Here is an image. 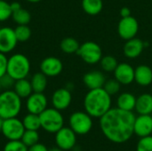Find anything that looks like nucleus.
<instances>
[{
	"instance_id": "nucleus-1",
	"label": "nucleus",
	"mask_w": 152,
	"mask_h": 151,
	"mask_svg": "<svg viewBox=\"0 0 152 151\" xmlns=\"http://www.w3.org/2000/svg\"><path fill=\"white\" fill-rule=\"evenodd\" d=\"M135 115L118 108H111L100 117V127L103 135L111 142L122 144L134 135Z\"/></svg>"
},
{
	"instance_id": "nucleus-2",
	"label": "nucleus",
	"mask_w": 152,
	"mask_h": 151,
	"mask_svg": "<svg viewBox=\"0 0 152 151\" xmlns=\"http://www.w3.org/2000/svg\"><path fill=\"white\" fill-rule=\"evenodd\" d=\"M111 96L103 89L90 90L85 96L84 108L92 117L100 118L111 109Z\"/></svg>"
},
{
	"instance_id": "nucleus-3",
	"label": "nucleus",
	"mask_w": 152,
	"mask_h": 151,
	"mask_svg": "<svg viewBox=\"0 0 152 151\" xmlns=\"http://www.w3.org/2000/svg\"><path fill=\"white\" fill-rule=\"evenodd\" d=\"M21 107V98L13 90H4L0 93V117L3 119L16 117Z\"/></svg>"
},
{
	"instance_id": "nucleus-4",
	"label": "nucleus",
	"mask_w": 152,
	"mask_h": 151,
	"mask_svg": "<svg viewBox=\"0 0 152 151\" xmlns=\"http://www.w3.org/2000/svg\"><path fill=\"white\" fill-rule=\"evenodd\" d=\"M30 71V62L28 57L22 53H14L8 58L7 74L15 81L26 78Z\"/></svg>"
},
{
	"instance_id": "nucleus-5",
	"label": "nucleus",
	"mask_w": 152,
	"mask_h": 151,
	"mask_svg": "<svg viewBox=\"0 0 152 151\" xmlns=\"http://www.w3.org/2000/svg\"><path fill=\"white\" fill-rule=\"evenodd\" d=\"M41 128L49 133H55L64 125V117L60 110L53 108L45 109L39 114Z\"/></svg>"
},
{
	"instance_id": "nucleus-6",
	"label": "nucleus",
	"mask_w": 152,
	"mask_h": 151,
	"mask_svg": "<svg viewBox=\"0 0 152 151\" xmlns=\"http://www.w3.org/2000/svg\"><path fill=\"white\" fill-rule=\"evenodd\" d=\"M69 125L77 135H86L93 127V119L86 111H76L70 115Z\"/></svg>"
},
{
	"instance_id": "nucleus-7",
	"label": "nucleus",
	"mask_w": 152,
	"mask_h": 151,
	"mask_svg": "<svg viewBox=\"0 0 152 151\" xmlns=\"http://www.w3.org/2000/svg\"><path fill=\"white\" fill-rule=\"evenodd\" d=\"M77 53L87 64H95L100 62L101 59L102 58V50L101 46L93 41L83 43Z\"/></svg>"
},
{
	"instance_id": "nucleus-8",
	"label": "nucleus",
	"mask_w": 152,
	"mask_h": 151,
	"mask_svg": "<svg viewBox=\"0 0 152 151\" xmlns=\"http://www.w3.org/2000/svg\"><path fill=\"white\" fill-rule=\"evenodd\" d=\"M25 132L22 120L16 117L4 119L1 133L8 141L20 140Z\"/></svg>"
},
{
	"instance_id": "nucleus-9",
	"label": "nucleus",
	"mask_w": 152,
	"mask_h": 151,
	"mask_svg": "<svg viewBox=\"0 0 152 151\" xmlns=\"http://www.w3.org/2000/svg\"><path fill=\"white\" fill-rule=\"evenodd\" d=\"M56 146L63 151L71 150L77 144V134L70 127L63 126L55 133Z\"/></svg>"
},
{
	"instance_id": "nucleus-10",
	"label": "nucleus",
	"mask_w": 152,
	"mask_h": 151,
	"mask_svg": "<svg viewBox=\"0 0 152 151\" xmlns=\"http://www.w3.org/2000/svg\"><path fill=\"white\" fill-rule=\"evenodd\" d=\"M139 30V24L137 20L131 16L121 18L118 25V32L119 36L124 40H129L135 37Z\"/></svg>"
},
{
	"instance_id": "nucleus-11",
	"label": "nucleus",
	"mask_w": 152,
	"mask_h": 151,
	"mask_svg": "<svg viewBox=\"0 0 152 151\" xmlns=\"http://www.w3.org/2000/svg\"><path fill=\"white\" fill-rule=\"evenodd\" d=\"M48 101L43 93L33 92L26 100V109L28 113L39 115L47 109Z\"/></svg>"
},
{
	"instance_id": "nucleus-12",
	"label": "nucleus",
	"mask_w": 152,
	"mask_h": 151,
	"mask_svg": "<svg viewBox=\"0 0 152 151\" xmlns=\"http://www.w3.org/2000/svg\"><path fill=\"white\" fill-rule=\"evenodd\" d=\"M17 43L18 40L13 28L10 27L0 28V53L6 54L12 52Z\"/></svg>"
},
{
	"instance_id": "nucleus-13",
	"label": "nucleus",
	"mask_w": 152,
	"mask_h": 151,
	"mask_svg": "<svg viewBox=\"0 0 152 151\" xmlns=\"http://www.w3.org/2000/svg\"><path fill=\"white\" fill-rule=\"evenodd\" d=\"M63 69V64L61 61L56 57L50 56L45 58L40 63V71L46 77L59 76Z\"/></svg>"
},
{
	"instance_id": "nucleus-14",
	"label": "nucleus",
	"mask_w": 152,
	"mask_h": 151,
	"mask_svg": "<svg viewBox=\"0 0 152 151\" xmlns=\"http://www.w3.org/2000/svg\"><path fill=\"white\" fill-rule=\"evenodd\" d=\"M72 101L70 90L68 88H59L52 95L53 107L60 111L67 109Z\"/></svg>"
},
{
	"instance_id": "nucleus-15",
	"label": "nucleus",
	"mask_w": 152,
	"mask_h": 151,
	"mask_svg": "<svg viewBox=\"0 0 152 151\" xmlns=\"http://www.w3.org/2000/svg\"><path fill=\"white\" fill-rule=\"evenodd\" d=\"M134 134L140 138L152 134V117L151 115H139L134 124Z\"/></svg>"
},
{
	"instance_id": "nucleus-16",
	"label": "nucleus",
	"mask_w": 152,
	"mask_h": 151,
	"mask_svg": "<svg viewBox=\"0 0 152 151\" xmlns=\"http://www.w3.org/2000/svg\"><path fill=\"white\" fill-rule=\"evenodd\" d=\"M113 73L115 79L121 85H130L134 81V69L128 63H119Z\"/></svg>"
},
{
	"instance_id": "nucleus-17",
	"label": "nucleus",
	"mask_w": 152,
	"mask_h": 151,
	"mask_svg": "<svg viewBox=\"0 0 152 151\" xmlns=\"http://www.w3.org/2000/svg\"><path fill=\"white\" fill-rule=\"evenodd\" d=\"M144 46L145 44L143 41H142L140 38L134 37L126 40L123 47V52L126 57L129 59H135L142 54Z\"/></svg>"
},
{
	"instance_id": "nucleus-18",
	"label": "nucleus",
	"mask_w": 152,
	"mask_h": 151,
	"mask_svg": "<svg viewBox=\"0 0 152 151\" xmlns=\"http://www.w3.org/2000/svg\"><path fill=\"white\" fill-rule=\"evenodd\" d=\"M83 82L89 90H92V89L103 87L106 79H105V76L101 71L93 70L85 74L83 77Z\"/></svg>"
},
{
	"instance_id": "nucleus-19",
	"label": "nucleus",
	"mask_w": 152,
	"mask_h": 151,
	"mask_svg": "<svg viewBox=\"0 0 152 151\" xmlns=\"http://www.w3.org/2000/svg\"><path fill=\"white\" fill-rule=\"evenodd\" d=\"M134 81L141 86H148L152 83V69L148 65H140L134 69Z\"/></svg>"
},
{
	"instance_id": "nucleus-20",
	"label": "nucleus",
	"mask_w": 152,
	"mask_h": 151,
	"mask_svg": "<svg viewBox=\"0 0 152 151\" xmlns=\"http://www.w3.org/2000/svg\"><path fill=\"white\" fill-rule=\"evenodd\" d=\"M134 109L139 115H151L152 113V94L143 93L136 98Z\"/></svg>"
},
{
	"instance_id": "nucleus-21",
	"label": "nucleus",
	"mask_w": 152,
	"mask_h": 151,
	"mask_svg": "<svg viewBox=\"0 0 152 151\" xmlns=\"http://www.w3.org/2000/svg\"><path fill=\"white\" fill-rule=\"evenodd\" d=\"M135 104L136 98L131 93H123L117 100L118 108L126 111H133L135 109Z\"/></svg>"
},
{
	"instance_id": "nucleus-22",
	"label": "nucleus",
	"mask_w": 152,
	"mask_h": 151,
	"mask_svg": "<svg viewBox=\"0 0 152 151\" xmlns=\"http://www.w3.org/2000/svg\"><path fill=\"white\" fill-rule=\"evenodd\" d=\"M13 91L21 99H27L33 93L31 83L27 78L16 80L13 85Z\"/></svg>"
},
{
	"instance_id": "nucleus-23",
	"label": "nucleus",
	"mask_w": 152,
	"mask_h": 151,
	"mask_svg": "<svg viewBox=\"0 0 152 151\" xmlns=\"http://www.w3.org/2000/svg\"><path fill=\"white\" fill-rule=\"evenodd\" d=\"M30 83L33 92L44 93V91L46 89L47 86V77L41 71L37 72L32 76Z\"/></svg>"
},
{
	"instance_id": "nucleus-24",
	"label": "nucleus",
	"mask_w": 152,
	"mask_h": 151,
	"mask_svg": "<svg viewBox=\"0 0 152 151\" xmlns=\"http://www.w3.org/2000/svg\"><path fill=\"white\" fill-rule=\"evenodd\" d=\"M82 8L89 15L99 14L103 8L102 0H82Z\"/></svg>"
},
{
	"instance_id": "nucleus-25",
	"label": "nucleus",
	"mask_w": 152,
	"mask_h": 151,
	"mask_svg": "<svg viewBox=\"0 0 152 151\" xmlns=\"http://www.w3.org/2000/svg\"><path fill=\"white\" fill-rule=\"evenodd\" d=\"M60 47L63 53L67 54H72V53H77V52L80 47V44L77 39L73 37H66L61 40L60 44Z\"/></svg>"
},
{
	"instance_id": "nucleus-26",
	"label": "nucleus",
	"mask_w": 152,
	"mask_h": 151,
	"mask_svg": "<svg viewBox=\"0 0 152 151\" xmlns=\"http://www.w3.org/2000/svg\"><path fill=\"white\" fill-rule=\"evenodd\" d=\"M22 123L25 127V130H34L37 131L41 128V123L39 115L28 113L24 117L22 118Z\"/></svg>"
},
{
	"instance_id": "nucleus-27",
	"label": "nucleus",
	"mask_w": 152,
	"mask_h": 151,
	"mask_svg": "<svg viewBox=\"0 0 152 151\" xmlns=\"http://www.w3.org/2000/svg\"><path fill=\"white\" fill-rule=\"evenodd\" d=\"M12 18L17 25H28L31 20V15L28 11L21 7L18 11L12 12Z\"/></svg>"
},
{
	"instance_id": "nucleus-28",
	"label": "nucleus",
	"mask_w": 152,
	"mask_h": 151,
	"mask_svg": "<svg viewBox=\"0 0 152 151\" xmlns=\"http://www.w3.org/2000/svg\"><path fill=\"white\" fill-rule=\"evenodd\" d=\"M100 64L101 68L105 72H114L117 66L118 65L117 59L112 55L102 56V58L100 61Z\"/></svg>"
},
{
	"instance_id": "nucleus-29",
	"label": "nucleus",
	"mask_w": 152,
	"mask_h": 151,
	"mask_svg": "<svg viewBox=\"0 0 152 151\" xmlns=\"http://www.w3.org/2000/svg\"><path fill=\"white\" fill-rule=\"evenodd\" d=\"M20 141L28 147H31L32 145L36 144L39 141V133L37 131L34 130H25Z\"/></svg>"
},
{
	"instance_id": "nucleus-30",
	"label": "nucleus",
	"mask_w": 152,
	"mask_h": 151,
	"mask_svg": "<svg viewBox=\"0 0 152 151\" xmlns=\"http://www.w3.org/2000/svg\"><path fill=\"white\" fill-rule=\"evenodd\" d=\"M18 42H26L31 36V29L28 25H18L14 28Z\"/></svg>"
},
{
	"instance_id": "nucleus-31",
	"label": "nucleus",
	"mask_w": 152,
	"mask_h": 151,
	"mask_svg": "<svg viewBox=\"0 0 152 151\" xmlns=\"http://www.w3.org/2000/svg\"><path fill=\"white\" fill-rule=\"evenodd\" d=\"M28 148L20 141H8L4 145L3 151H28Z\"/></svg>"
},
{
	"instance_id": "nucleus-32",
	"label": "nucleus",
	"mask_w": 152,
	"mask_h": 151,
	"mask_svg": "<svg viewBox=\"0 0 152 151\" xmlns=\"http://www.w3.org/2000/svg\"><path fill=\"white\" fill-rule=\"evenodd\" d=\"M11 4L5 0H0V21H5L12 17Z\"/></svg>"
},
{
	"instance_id": "nucleus-33",
	"label": "nucleus",
	"mask_w": 152,
	"mask_h": 151,
	"mask_svg": "<svg viewBox=\"0 0 152 151\" xmlns=\"http://www.w3.org/2000/svg\"><path fill=\"white\" fill-rule=\"evenodd\" d=\"M120 83L116 80V79H110L108 81L105 82L104 85H103V89L110 95H115L117 94L119 90H120Z\"/></svg>"
},
{
	"instance_id": "nucleus-34",
	"label": "nucleus",
	"mask_w": 152,
	"mask_h": 151,
	"mask_svg": "<svg viewBox=\"0 0 152 151\" xmlns=\"http://www.w3.org/2000/svg\"><path fill=\"white\" fill-rule=\"evenodd\" d=\"M136 151H152V135L141 138L137 143Z\"/></svg>"
},
{
	"instance_id": "nucleus-35",
	"label": "nucleus",
	"mask_w": 152,
	"mask_h": 151,
	"mask_svg": "<svg viewBox=\"0 0 152 151\" xmlns=\"http://www.w3.org/2000/svg\"><path fill=\"white\" fill-rule=\"evenodd\" d=\"M14 83L15 80L7 73L0 77V85L2 86V89L4 90H11L12 88H13Z\"/></svg>"
},
{
	"instance_id": "nucleus-36",
	"label": "nucleus",
	"mask_w": 152,
	"mask_h": 151,
	"mask_svg": "<svg viewBox=\"0 0 152 151\" xmlns=\"http://www.w3.org/2000/svg\"><path fill=\"white\" fill-rule=\"evenodd\" d=\"M7 62L8 58L3 53H0V77L7 73Z\"/></svg>"
},
{
	"instance_id": "nucleus-37",
	"label": "nucleus",
	"mask_w": 152,
	"mask_h": 151,
	"mask_svg": "<svg viewBox=\"0 0 152 151\" xmlns=\"http://www.w3.org/2000/svg\"><path fill=\"white\" fill-rule=\"evenodd\" d=\"M49 150L47 149V147L45 145V144H42V143H36L34 145H32L31 147L28 148V151H48Z\"/></svg>"
},
{
	"instance_id": "nucleus-38",
	"label": "nucleus",
	"mask_w": 152,
	"mask_h": 151,
	"mask_svg": "<svg viewBox=\"0 0 152 151\" xmlns=\"http://www.w3.org/2000/svg\"><path fill=\"white\" fill-rule=\"evenodd\" d=\"M120 16L121 18H125V17H128V16H131V10L128 8V7H122L120 12Z\"/></svg>"
},
{
	"instance_id": "nucleus-39",
	"label": "nucleus",
	"mask_w": 152,
	"mask_h": 151,
	"mask_svg": "<svg viewBox=\"0 0 152 151\" xmlns=\"http://www.w3.org/2000/svg\"><path fill=\"white\" fill-rule=\"evenodd\" d=\"M11 8H12V12H13L18 11L19 9H20L21 8V4L19 2H13V3H11Z\"/></svg>"
},
{
	"instance_id": "nucleus-40",
	"label": "nucleus",
	"mask_w": 152,
	"mask_h": 151,
	"mask_svg": "<svg viewBox=\"0 0 152 151\" xmlns=\"http://www.w3.org/2000/svg\"><path fill=\"white\" fill-rule=\"evenodd\" d=\"M26 1H28V2H29V3H39V2H41L42 0H26Z\"/></svg>"
},
{
	"instance_id": "nucleus-41",
	"label": "nucleus",
	"mask_w": 152,
	"mask_h": 151,
	"mask_svg": "<svg viewBox=\"0 0 152 151\" xmlns=\"http://www.w3.org/2000/svg\"><path fill=\"white\" fill-rule=\"evenodd\" d=\"M48 151H63V150H61V149H59V148L57 147V148H53V149H51V150H49Z\"/></svg>"
},
{
	"instance_id": "nucleus-42",
	"label": "nucleus",
	"mask_w": 152,
	"mask_h": 151,
	"mask_svg": "<svg viewBox=\"0 0 152 151\" xmlns=\"http://www.w3.org/2000/svg\"><path fill=\"white\" fill-rule=\"evenodd\" d=\"M3 121H4V119H3L2 117H0V133H1V131H2V126H3Z\"/></svg>"
},
{
	"instance_id": "nucleus-43",
	"label": "nucleus",
	"mask_w": 152,
	"mask_h": 151,
	"mask_svg": "<svg viewBox=\"0 0 152 151\" xmlns=\"http://www.w3.org/2000/svg\"><path fill=\"white\" fill-rule=\"evenodd\" d=\"M2 92V86H1V85H0V93Z\"/></svg>"
},
{
	"instance_id": "nucleus-44",
	"label": "nucleus",
	"mask_w": 152,
	"mask_h": 151,
	"mask_svg": "<svg viewBox=\"0 0 152 151\" xmlns=\"http://www.w3.org/2000/svg\"><path fill=\"white\" fill-rule=\"evenodd\" d=\"M151 135H152V134H151Z\"/></svg>"
},
{
	"instance_id": "nucleus-45",
	"label": "nucleus",
	"mask_w": 152,
	"mask_h": 151,
	"mask_svg": "<svg viewBox=\"0 0 152 151\" xmlns=\"http://www.w3.org/2000/svg\"><path fill=\"white\" fill-rule=\"evenodd\" d=\"M151 94H152V93H151Z\"/></svg>"
}]
</instances>
